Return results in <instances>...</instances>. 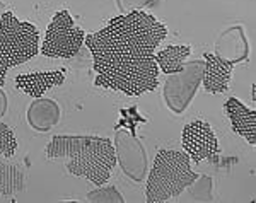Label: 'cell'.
<instances>
[{
	"label": "cell",
	"mask_w": 256,
	"mask_h": 203,
	"mask_svg": "<svg viewBox=\"0 0 256 203\" xmlns=\"http://www.w3.org/2000/svg\"><path fill=\"white\" fill-rule=\"evenodd\" d=\"M166 36V24L144 10H132L116 16L98 32L86 36L84 43L92 55L152 56Z\"/></svg>",
	"instance_id": "obj_1"
},
{
	"label": "cell",
	"mask_w": 256,
	"mask_h": 203,
	"mask_svg": "<svg viewBox=\"0 0 256 203\" xmlns=\"http://www.w3.org/2000/svg\"><path fill=\"white\" fill-rule=\"evenodd\" d=\"M46 156L50 159L67 157V171L96 186L108 183L116 166V150L104 136L56 135L46 145Z\"/></svg>",
	"instance_id": "obj_2"
},
{
	"label": "cell",
	"mask_w": 256,
	"mask_h": 203,
	"mask_svg": "<svg viewBox=\"0 0 256 203\" xmlns=\"http://www.w3.org/2000/svg\"><path fill=\"white\" fill-rule=\"evenodd\" d=\"M92 68L96 72L94 86L118 90L130 98L154 90L159 84V67L154 55H92Z\"/></svg>",
	"instance_id": "obj_3"
},
{
	"label": "cell",
	"mask_w": 256,
	"mask_h": 203,
	"mask_svg": "<svg viewBox=\"0 0 256 203\" xmlns=\"http://www.w3.org/2000/svg\"><path fill=\"white\" fill-rule=\"evenodd\" d=\"M192 171V159L184 150L160 148L152 164L146 184L147 203H162L183 193L198 180Z\"/></svg>",
	"instance_id": "obj_4"
},
{
	"label": "cell",
	"mask_w": 256,
	"mask_h": 203,
	"mask_svg": "<svg viewBox=\"0 0 256 203\" xmlns=\"http://www.w3.org/2000/svg\"><path fill=\"white\" fill-rule=\"evenodd\" d=\"M86 34L76 26L68 10H60L48 24L41 43V55L48 58H72L79 53Z\"/></svg>",
	"instance_id": "obj_5"
},
{
	"label": "cell",
	"mask_w": 256,
	"mask_h": 203,
	"mask_svg": "<svg viewBox=\"0 0 256 203\" xmlns=\"http://www.w3.org/2000/svg\"><path fill=\"white\" fill-rule=\"evenodd\" d=\"M0 32L9 50L12 67L26 64L40 53V32L36 26L28 20H19L12 12L2 14Z\"/></svg>",
	"instance_id": "obj_6"
},
{
	"label": "cell",
	"mask_w": 256,
	"mask_h": 203,
	"mask_svg": "<svg viewBox=\"0 0 256 203\" xmlns=\"http://www.w3.org/2000/svg\"><path fill=\"white\" fill-rule=\"evenodd\" d=\"M181 144L193 164H200L202 160H214L220 152L218 138L214 134L210 123L202 122V120L184 125Z\"/></svg>",
	"instance_id": "obj_7"
},
{
	"label": "cell",
	"mask_w": 256,
	"mask_h": 203,
	"mask_svg": "<svg viewBox=\"0 0 256 203\" xmlns=\"http://www.w3.org/2000/svg\"><path fill=\"white\" fill-rule=\"evenodd\" d=\"M232 77V64L224 58L205 53V64L202 70V82L205 90L210 94H222L229 89V82Z\"/></svg>",
	"instance_id": "obj_8"
},
{
	"label": "cell",
	"mask_w": 256,
	"mask_h": 203,
	"mask_svg": "<svg viewBox=\"0 0 256 203\" xmlns=\"http://www.w3.org/2000/svg\"><path fill=\"white\" fill-rule=\"evenodd\" d=\"M226 114L230 122L234 134L246 140L248 144H256V111L242 104L238 98H229L224 104Z\"/></svg>",
	"instance_id": "obj_9"
},
{
	"label": "cell",
	"mask_w": 256,
	"mask_h": 203,
	"mask_svg": "<svg viewBox=\"0 0 256 203\" xmlns=\"http://www.w3.org/2000/svg\"><path fill=\"white\" fill-rule=\"evenodd\" d=\"M65 82V68L48 70V72L20 74L16 77V87L31 98H41L48 89L62 86Z\"/></svg>",
	"instance_id": "obj_10"
},
{
	"label": "cell",
	"mask_w": 256,
	"mask_h": 203,
	"mask_svg": "<svg viewBox=\"0 0 256 203\" xmlns=\"http://www.w3.org/2000/svg\"><path fill=\"white\" fill-rule=\"evenodd\" d=\"M60 118V108L56 102L50 101V99H40L34 101L28 111V120H30L31 126L34 130L46 132L53 125H56Z\"/></svg>",
	"instance_id": "obj_11"
},
{
	"label": "cell",
	"mask_w": 256,
	"mask_h": 203,
	"mask_svg": "<svg viewBox=\"0 0 256 203\" xmlns=\"http://www.w3.org/2000/svg\"><path fill=\"white\" fill-rule=\"evenodd\" d=\"M192 53V48L186 44H178V46H166L160 52L154 53V58L158 62L159 72L164 74H180L184 68V60Z\"/></svg>",
	"instance_id": "obj_12"
},
{
	"label": "cell",
	"mask_w": 256,
	"mask_h": 203,
	"mask_svg": "<svg viewBox=\"0 0 256 203\" xmlns=\"http://www.w3.org/2000/svg\"><path fill=\"white\" fill-rule=\"evenodd\" d=\"M24 172L16 164L0 162V198H10L24 190Z\"/></svg>",
	"instance_id": "obj_13"
},
{
	"label": "cell",
	"mask_w": 256,
	"mask_h": 203,
	"mask_svg": "<svg viewBox=\"0 0 256 203\" xmlns=\"http://www.w3.org/2000/svg\"><path fill=\"white\" fill-rule=\"evenodd\" d=\"M18 150V138L14 130H10L6 123H0V157H12Z\"/></svg>",
	"instance_id": "obj_14"
},
{
	"label": "cell",
	"mask_w": 256,
	"mask_h": 203,
	"mask_svg": "<svg viewBox=\"0 0 256 203\" xmlns=\"http://www.w3.org/2000/svg\"><path fill=\"white\" fill-rule=\"evenodd\" d=\"M89 202H123V196H120L116 188L114 186H110V188H101L96 190V192L89 193L88 196Z\"/></svg>",
	"instance_id": "obj_15"
},
{
	"label": "cell",
	"mask_w": 256,
	"mask_h": 203,
	"mask_svg": "<svg viewBox=\"0 0 256 203\" xmlns=\"http://www.w3.org/2000/svg\"><path fill=\"white\" fill-rule=\"evenodd\" d=\"M12 67L10 65V55H9V50H7V44L4 41V36L0 32V89L6 84V76H7V70Z\"/></svg>",
	"instance_id": "obj_16"
}]
</instances>
